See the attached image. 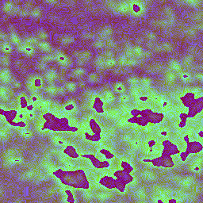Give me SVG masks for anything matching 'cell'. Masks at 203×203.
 Masks as SVG:
<instances>
[{"instance_id": "obj_12", "label": "cell", "mask_w": 203, "mask_h": 203, "mask_svg": "<svg viewBox=\"0 0 203 203\" xmlns=\"http://www.w3.org/2000/svg\"><path fill=\"white\" fill-rule=\"evenodd\" d=\"M168 66H169L170 70H171L172 72H178V73L182 72V64L179 63L178 60H175V59H171L169 60Z\"/></svg>"}, {"instance_id": "obj_26", "label": "cell", "mask_w": 203, "mask_h": 203, "mask_svg": "<svg viewBox=\"0 0 203 203\" xmlns=\"http://www.w3.org/2000/svg\"><path fill=\"white\" fill-rule=\"evenodd\" d=\"M64 87L66 90L70 93L75 92L77 90V85L74 82H67L64 84Z\"/></svg>"}, {"instance_id": "obj_58", "label": "cell", "mask_w": 203, "mask_h": 203, "mask_svg": "<svg viewBox=\"0 0 203 203\" xmlns=\"http://www.w3.org/2000/svg\"><path fill=\"white\" fill-rule=\"evenodd\" d=\"M45 3H48V4H57L59 2L58 1H53V0H51V1H45Z\"/></svg>"}, {"instance_id": "obj_10", "label": "cell", "mask_w": 203, "mask_h": 203, "mask_svg": "<svg viewBox=\"0 0 203 203\" xmlns=\"http://www.w3.org/2000/svg\"><path fill=\"white\" fill-rule=\"evenodd\" d=\"M12 94V90L2 84L0 87V99L2 101L6 102L10 99V96Z\"/></svg>"}, {"instance_id": "obj_20", "label": "cell", "mask_w": 203, "mask_h": 203, "mask_svg": "<svg viewBox=\"0 0 203 203\" xmlns=\"http://www.w3.org/2000/svg\"><path fill=\"white\" fill-rule=\"evenodd\" d=\"M14 9V4L11 1L4 2L2 5V10L4 13L12 12Z\"/></svg>"}, {"instance_id": "obj_37", "label": "cell", "mask_w": 203, "mask_h": 203, "mask_svg": "<svg viewBox=\"0 0 203 203\" xmlns=\"http://www.w3.org/2000/svg\"><path fill=\"white\" fill-rule=\"evenodd\" d=\"M20 135L23 138H26V139H30L33 137V133L32 131H30L29 129H23L20 132Z\"/></svg>"}, {"instance_id": "obj_35", "label": "cell", "mask_w": 203, "mask_h": 203, "mask_svg": "<svg viewBox=\"0 0 203 203\" xmlns=\"http://www.w3.org/2000/svg\"><path fill=\"white\" fill-rule=\"evenodd\" d=\"M140 83L144 87H148L152 84V80L149 77H142L140 79Z\"/></svg>"}, {"instance_id": "obj_23", "label": "cell", "mask_w": 203, "mask_h": 203, "mask_svg": "<svg viewBox=\"0 0 203 203\" xmlns=\"http://www.w3.org/2000/svg\"><path fill=\"white\" fill-rule=\"evenodd\" d=\"M114 90L117 94H123L126 91V86L122 82H117L114 84Z\"/></svg>"}, {"instance_id": "obj_28", "label": "cell", "mask_w": 203, "mask_h": 203, "mask_svg": "<svg viewBox=\"0 0 203 203\" xmlns=\"http://www.w3.org/2000/svg\"><path fill=\"white\" fill-rule=\"evenodd\" d=\"M117 64V60L114 59V57L112 58H107L105 61V68H113Z\"/></svg>"}, {"instance_id": "obj_1", "label": "cell", "mask_w": 203, "mask_h": 203, "mask_svg": "<svg viewBox=\"0 0 203 203\" xmlns=\"http://www.w3.org/2000/svg\"><path fill=\"white\" fill-rule=\"evenodd\" d=\"M129 3V13L136 17H140L144 14L146 10L144 2L141 1H130Z\"/></svg>"}, {"instance_id": "obj_24", "label": "cell", "mask_w": 203, "mask_h": 203, "mask_svg": "<svg viewBox=\"0 0 203 203\" xmlns=\"http://www.w3.org/2000/svg\"><path fill=\"white\" fill-rule=\"evenodd\" d=\"M179 77L181 79L182 82H184L186 84L191 83L192 81V75L186 72H179Z\"/></svg>"}, {"instance_id": "obj_42", "label": "cell", "mask_w": 203, "mask_h": 203, "mask_svg": "<svg viewBox=\"0 0 203 203\" xmlns=\"http://www.w3.org/2000/svg\"><path fill=\"white\" fill-rule=\"evenodd\" d=\"M109 195L107 194H105V193H100L99 194L97 195V199L100 202H103V201L107 200L109 198Z\"/></svg>"}, {"instance_id": "obj_29", "label": "cell", "mask_w": 203, "mask_h": 203, "mask_svg": "<svg viewBox=\"0 0 203 203\" xmlns=\"http://www.w3.org/2000/svg\"><path fill=\"white\" fill-rule=\"evenodd\" d=\"M0 62H1V64L3 66V68H7L9 67L10 64V60L9 57L7 55H5L3 54L0 57Z\"/></svg>"}, {"instance_id": "obj_38", "label": "cell", "mask_w": 203, "mask_h": 203, "mask_svg": "<svg viewBox=\"0 0 203 203\" xmlns=\"http://www.w3.org/2000/svg\"><path fill=\"white\" fill-rule=\"evenodd\" d=\"M128 84L131 86H135L140 84V79L137 76H131L128 79Z\"/></svg>"}, {"instance_id": "obj_7", "label": "cell", "mask_w": 203, "mask_h": 203, "mask_svg": "<svg viewBox=\"0 0 203 203\" xmlns=\"http://www.w3.org/2000/svg\"><path fill=\"white\" fill-rule=\"evenodd\" d=\"M114 33L113 28L110 26H106L102 27L101 30H99V39H109L110 37V36Z\"/></svg>"}, {"instance_id": "obj_9", "label": "cell", "mask_w": 203, "mask_h": 203, "mask_svg": "<svg viewBox=\"0 0 203 203\" xmlns=\"http://www.w3.org/2000/svg\"><path fill=\"white\" fill-rule=\"evenodd\" d=\"M10 42L14 44V45L18 47L19 45H21L22 44L23 41L20 38V37L18 36L17 33L15 32V30H14V28L12 29V27H10Z\"/></svg>"}, {"instance_id": "obj_48", "label": "cell", "mask_w": 203, "mask_h": 203, "mask_svg": "<svg viewBox=\"0 0 203 203\" xmlns=\"http://www.w3.org/2000/svg\"><path fill=\"white\" fill-rule=\"evenodd\" d=\"M12 85L13 87H15V88H17V89H18V88H20V87H21V84L20 81L17 80V79H12Z\"/></svg>"}, {"instance_id": "obj_21", "label": "cell", "mask_w": 203, "mask_h": 203, "mask_svg": "<svg viewBox=\"0 0 203 203\" xmlns=\"http://www.w3.org/2000/svg\"><path fill=\"white\" fill-rule=\"evenodd\" d=\"M103 97H104V100L107 103L110 104L113 103L115 100V96H114V93L112 92L110 90H106L103 92Z\"/></svg>"}, {"instance_id": "obj_13", "label": "cell", "mask_w": 203, "mask_h": 203, "mask_svg": "<svg viewBox=\"0 0 203 203\" xmlns=\"http://www.w3.org/2000/svg\"><path fill=\"white\" fill-rule=\"evenodd\" d=\"M132 51H133V57L134 58H136V59L137 58H143L144 51L142 47H140L139 45H135L133 47H132Z\"/></svg>"}, {"instance_id": "obj_14", "label": "cell", "mask_w": 203, "mask_h": 203, "mask_svg": "<svg viewBox=\"0 0 203 203\" xmlns=\"http://www.w3.org/2000/svg\"><path fill=\"white\" fill-rule=\"evenodd\" d=\"M0 48H1V50L3 52V53L5 54V55L10 54L13 51L12 46H11V45L7 41H1Z\"/></svg>"}, {"instance_id": "obj_49", "label": "cell", "mask_w": 203, "mask_h": 203, "mask_svg": "<svg viewBox=\"0 0 203 203\" xmlns=\"http://www.w3.org/2000/svg\"><path fill=\"white\" fill-rule=\"evenodd\" d=\"M66 91L67 90L64 87H58V88H57V95H65Z\"/></svg>"}, {"instance_id": "obj_39", "label": "cell", "mask_w": 203, "mask_h": 203, "mask_svg": "<svg viewBox=\"0 0 203 203\" xmlns=\"http://www.w3.org/2000/svg\"><path fill=\"white\" fill-rule=\"evenodd\" d=\"M182 3H186L191 6H198L202 3V1H199V0H187V1H184Z\"/></svg>"}, {"instance_id": "obj_60", "label": "cell", "mask_w": 203, "mask_h": 203, "mask_svg": "<svg viewBox=\"0 0 203 203\" xmlns=\"http://www.w3.org/2000/svg\"><path fill=\"white\" fill-rule=\"evenodd\" d=\"M138 144H139V142L136 140V141H135V142H134V145H135V146H138Z\"/></svg>"}, {"instance_id": "obj_32", "label": "cell", "mask_w": 203, "mask_h": 203, "mask_svg": "<svg viewBox=\"0 0 203 203\" xmlns=\"http://www.w3.org/2000/svg\"><path fill=\"white\" fill-rule=\"evenodd\" d=\"M93 47L95 48H102L106 45V41L102 39H98L93 43Z\"/></svg>"}, {"instance_id": "obj_18", "label": "cell", "mask_w": 203, "mask_h": 203, "mask_svg": "<svg viewBox=\"0 0 203 203\" xmlns=\"http://www.w3.org/2000/svg\"><path fill=\"white\" fill-rule=\"evenodd\" d=\"M105 61H106V58L102 54L99 55L95 60V65L99 70H102L105 68Z\"/></svg>"}, {"instance_id": "obj_59", "label": "cell", "mask_w": 203, "mask_h": 203, "mask_svg": "<svg viewBox=\"0 0 203 203\" xmlns=\"http://www.w3.org/2000/svg\"><path fill=\"white\" fill-rule=\"evenodd\" d=\"M33 3V2H31V1L26 2V3H25V6H26V7H30V6H32Z\"/></svg>"}, {"instance_id": "obj_11", "label": "cell", "mask_w": 203, "mask_h": 203, "mask_svg": "<svg viewBox=\"0 0 203 203\" xmlns=\"http://www.w3.org/2000/svg\"><path fill=\"white\" fill-rule=\"evenodd\" d=\"M45 79L49 84H52L58 79V74L55 69H49L45 73Z\"/></svg>"}, {"instance_id": "obj_45", "label": "cell", "mask_w": 203, "mask_h": 203, "mask_svg": "<svg viewBox=\"0 0 203 203\" xmlns=\"http://www.w3.org/2000/svg\"><path fill=\"white\" fill-rule=\"evenodd\" d=\"M93 37H94V33L91 32H86L83 33L82 35V38L84 40H90V39H92Z\"/></svg>"}, {"instance_id": "obj_47", "label": "cell", "mask_w": 203, "mask_h": 203, "mask_svg": "<svg viewBox=\"0 0 203 203\" xmlns=\"http://www.w3.org/2000/svg\"><path fill=\"white\" fill-rule=\"evenodd\" d=\"M103 56H104V57L106 58V59H107V58H112V57H114V52H112V51L110 50H107L104 53L102 54Z\"/></svg>"}, {"instance_id": "obj_2", "label": "cell", "mask_w": 203, "mask_h": 203, "mask_svg": "<svg viewBox=\"0 0 203 203\" xmlns=\"http://www.w3.org/2000/svg\"><path fill=\"white\" fill-rule=\"evenodd\" d=\"M26 85L28 89L35 91L41 88L43 86V79L40 75L30 76L26 81Z\"/></svg>"}, {"instance_id": "obj_44", "label": "cell", "mask_w": 203, "mask_h": 203, "mask_svg": "<svg viewBox=\"0 0 203 203\" xmlns=\"http://www.w3.org/2000/svg\"><path fill=\"white\" fill-rule=\"evenodd\" d=\"M106 45H107L109 48H116L117 47V44L116 42L114 41V40H112V39H108L107 41H106Z\"/></svg>"}, {"instance_id": "obj_19", "label": "cell", "mask_w": 203, "mask_h": 203, "mask_svg": "<svg viewBox=\"0 0 203 203\" xmlns=\"http://www.w3.org/2000/svg\"><path fill=\"white\" fill-rule=\"evenodd\" d=\"M74 41H75V38L72 36H71V35H68V34L64 35V36H62L60 38V44L63 45H65V46L71 45Z\"/></svg>"}, {"instance_id": "obj_8", "label": "cell", "mask_w": 203, "mask_h": 203, "mask_svg": "<svg viewBox=\"0 0 203 203\" xmlns=\"http://www.w3.org/2000/svg\"><path fill=\"white\" fill-rule=\"evenodd\" d=\"M5 164L10 166H15V165L21 164L23 163V158L21 156H15L14 155L9 156L7 158H4Z\"/></svg>"}, {"instance_id": "obj_54", "label": "cell", "mask_w": 203, "mask_h": 203, "mask_svg": "<svg viewBox=\"0 0 203 203\" xmlns=\"http://www.w3.org/2000/svg\"><path fill=\"white\" fill-rule=\"evenodd\" d=\"M27 116H28V117L30 118V119H33L34 117H35V114H34V112H33V111L31 110H29V112L27 113Z\"/></svg>"}, {"instance_id": "obj_31", "label": "cell", "mask_w": 203, "mask_h": 203, "mask_svg": "<svg viewBox=\"0 0 203 203\" xmlns=\"http://www.w3.org/2000/svg\"><path fill=\"white\" fill-rule=\"evenodd\" d=\"M87 79H88V81H89L90 84H97L99 81V79H100V78H99V75L97 73L92 72V73H90L88 75Z\"/></svg>"}, {"instance_id": "obj_34", "label": "cell", "mask_w": 203, "mask_h": 203, "mask_svg": "<svg viewBox=\"0 0 203 203\" xmlns=\"http://www.w3.org/2000/svg\"><path fill=\"white\" fill-rule=\"evenodd\" d=\"M41 61L45 62V63H48V62H51V61H53L55 60V56H54V53H50L47 54L44 57H42V58L41 59Z\"/></svg>"}, {"instance_id": "obj_53", "label": "cell", "mask_w": 203, "mask_h": 203, "mask_svg": "<svg viewBox=\"0 0 203 203\" xmlns=\"http://www.w3.org/2000/svg\"><path fill=\"white\" fill-rule=\"evenodd\" d=\"M164 13L170 16V17H171V15H173V10L171 9V8H165V9L164 10Z\"/></svg>"}, {"instance_id": "obj_46", "label": "cell", "mask_w": 203, "mask_h": 203, "mask_svg": "<svg viewBox=\"0 0 203 203\" xmlns=\"http://www.w3.org/2000/svg\"><path fill=\"white\" fill-rule=\"evenodd\" d=\"M186 34L187 35V36L189 37H191V36H194V34L196 33V30H194L193 28H188L187 30L185 31Z\"/></svg>"}, {"instance_id": "obj_52", "label": "cell", "mask_w": 203, "mask_h": 203, "mask_svg": "<svg viewBox=\"0 0 203 203\" xmlns=\"http://www.w3.org/2000/svg\"><path fill=\"white\" fill-rule=\"evenodd\" d=\"M6 38H7V35H6V33L4 32V31H1L0 32V39H1V41H6Z\"/></svg>"}, {"instance_id": "obj_56", "label": "cell", "mask_w": 203, "mask_h": 203, "mask_svg": "<svg viewBox=\"0 0 203 203\" xmlns=\"http://www.w3.org/2000/svg\"><path fill=\"white\" fill-rule=\"evenodd\" d=\"M196 78H197V79H198L199 81H202L203 80V75L202 72H199V73H197V75H196Z\"/></svg>"}, {"instance_id": "obj_41", "label": "cell", "mask_w": 203, "mask_h": 203, "mask_svg": "<svg viewBox=\"0 0 203 203\" xmlns=\"http://www.w3.org/2000/svg\"><path fill=\"white\" fill-rule=\"evenodd\" d=\"M75 107V102L74 100L70 99L68 101V102L65 104V108L67 110H72Z\"/></svg>"}, {"instance_id": "obj_22", "label": "cell", "mask_w": 203, "mask_h": 203, "mask_svg": "<svg viewBox=\"0 0 203 203\" xmlns=\"http://www.w3.org/2000/svg\"><path fill=\"white\" fill-rule=\"evenodd\" d=\"M57 88H58V87H57L55 84H49L47 87H45V92L49 95L55 96L57 95Z\"/></svg>"}, {"instance_id": "obj_5", "label": "cell", "mask_w": 203, "mask_h": 203, "mask_svg": "<svg viewBox=\"0 0 203 203\" xmlns=\"http://www.w3.org/2000/svg\"><path fill=\"white\" fill-rule=\"evenodd\" d=\"M17 50L27 57H33V56H34V54L36 53V49L34 48V46L28 45L24 41L22 42L21 45L17 47Z\"/></svg>"}, {"instance_id": "obj_33", "label": "cell", "mask_w": 203, "mask_h": 203, "mask_svg": "<svg viewBox=\"0 0 203 203\" xmlns=\"http://www.w3.org/2000/svg\"><path fill=\"white\" fill-rule=\"evenodd\" d=\"M48 37V33L45 30H40L37 31V38L41 39L42 41L47 40Z\"/></svg>"}, {"instance_id": "obj_51", "label": "cell", "mask_w": 203, "mask_h": 203, "mask_svg": "<svg viewBox=\"0 0 203 203\" xmlns=\"http://www.w3.org/2000/svg\"><path fill=\"white\" fill-rule=\"evenodd\" d=\"M120 102H128V96L126 95H122L120 96Z\"/></svg>"}, {"instance_id": "obj_4", "label": "cell", "mask_w": 203, "mask_h": 203, "mask_svg": "<svg viewBox=\"0 0 203 203\" xmlns=\"http://www.w3.org/2000/svg\"><path fill=\"white\" fill-rule=\"evenodd\" d=\"M54 56H55V60L57 61L61 67L68 68V67L72 65V60L63 52L57 51L54 53Z\"/></svg>"}, {"instance_id": "obj_17", "label": "cell", "mask_w": 203, "mask_h": 203, "mask_svg": "<svg viewBox=\"0 0 203 203\" xmlns=\"http://www.w3.org/2000/svg\"><path fill=\"white\" fill-rule=\"evenodd\" d=\"M86 74V70L83 68H78L74 69L71 74L70 76L72 78H75V79H79V78L83 77L84 75Z\"/></svg>"}, {"instance_id": "obj_16", "label": "cell", "mask_w": 203, "mask_h": 203, "mask_svg": "<svg viewBox=\"0 0 203 203\" xmlns=\"http://www.w3.org/2000/svg\"><path fill=\"white\" fill-rule=\"evenodd\" d=\"M164 79L166 80L167 84H173L174 82L175 81V79H176V74H175V72H172L171 70H168L165 73Z\"/></svg>"}, {"instance_id": "obj_25", "label": "cell", "mask_w": 203, "mask_h": 203, "mask_svg": "<svg viewBox=\"0 0 203 203\" xmlns=\"http://www.w3.org/2000/svg\"><path fill=\"white\" fill-rule=\"evenodd\" d=\"M155 49L157 51H164V52H172L173 50V46L170 43H164L160 46H157Z\"/></svg>"}, {"instance_id": "obj_30", "label": "cell", "mask_w": 203, "mask_h": 203, "mask_svg": "<svg viewBox=\"0 0 203 203\" xmlns=\"http://www.w3.org/2000/svg\"><path fill=\"white\" fill-rule=\"evenodd\" d=\"M30 15L34 18H41V16L42 15V10L39 7H35L31 11H30Z\"/></svg>"}, {"instance_id": "obj_57", "label": "cell", "mask_w": 203, "mask_h": 203, "mask_svg": "<svg viewBox=\"0 0 203 203\" xmlns=\"http://www.w3.org/2000/svg\"><path fill=\"white\" fill-rule=\"evenodd\" d=\"M78 86L80 87V88H84V87H86V84H85L84 81H79L78 83Z\"/></svg>"}, {"instance_id": "obj_55", "label": "cell", "mask_w": 203, "mask_h": 203, "mask_svg": "<svg viewBox=\"0 0 203 203\" xmlns=\"http://www.w3.org/2000/svg\"><path fill=\"white\" fill-rule=\"evenodd\" d=\"M22 61H21V60H17L16 61H15V66L17 67V68H21V66H22Z\"/></svg>"}, {"instance_id": "obj_3", "label": "cell", "mask_w": 203, "mask_h": 203, "mask_svg": "<svg viewBox=\"0 0 203 203\" xmlns=\"http://www.w3.org/2000/svg\"><path fill=\"white\" fill-rule=\"evenodd\" d=\"M73 56L77 58V63L79 66L86 64L88 60H90L92 57L91 52L88 50L85 51H75L73 52Z\"/></svg>"}, {"instance_id": "obj_43", "label": "cell", "mask_w": 203, "mask_h": 203, "mask_svg": "<svg viewBox=\"0 0 203 203\" xmlns=\"http://www.w3.org/2000/svg\"><path fill=\"white\" fill-rule=\"evenodd\" d=\"M36 68L38 69V70H40V71H44V70H45L46 68H47V63H45V62H43V61L41 60L39 63L37 64Z\"/></svg>"}, {"instance_id": "obj_40", "label": "cell", "mask_w": 203, "mask_h": 203, "mask_svg": "<svg viewBox=\"0 0 203 203\" xmlns=\"http://www.w3.org/2000/svg\"><path fill=\"white\" fill-rule=\"evenodd\" d=\"M145 37L150 41H154L156 39V34L153 32H148L145 33Z\"/></svg>"}, {"instance_id": "obj_36", "label": "cell", "mask_w": 203, "mask_h": 203, "mask_svg": "<svg viewBox=\"0 0 203 203\" xmlns=\"http://www.w3.org/2000/svg\"><path fill=\"white\" fill-rule=\"evenodd\" d=\"M193 60H194V59H193L192 56H190V55H188V56H186V57L182 59V63H183V65H185L186 67H189V66H191V64H192V63H193Z\"/></svg>"}, {"instance_id": "obj_15", "label": "cell", "mask_w": 203, "mask_h": 203, "mask_svg": "<svg viewBox=\"0 0 203 203\" xmlns=\"http://www.w3.org/2000/svg\"><path fill=\"white\" fill-rule=\"evenodd\" d=\"M37 47L39 48V49H41L42 52H52V47L51 46L48 42L45 41H39Z\"/></svg>"}, {"instance_id": "obj_6", "label": "cell", "mask_w": 203, "mask_h": 203, "mask_svg": "<svg viewBox=\"0 0 203 203\" xmlns=\"http://www.w3.org/2000/svg\"><path fill=\"white\" fill-rule=\"evenodd\" d=\"M12 76L7 68H3L0 71V81L3 85H7L12 81Z\"/></svg>"}, {"instance_id": "obj_50", "label": "cell", "mask_w": 203, "mask_h": 203, "mask_svg": "<svg viewBox=\"0 0 203 203\" xmlns=\"http://www.w3.org/2000/svg\"><path fill=\"white\" fill-rule=\"evenodd\" d=\"M18 14L20 15V16H22V17H26V16L30 15V11H28V10L26 9L20 10L19 12H18Z\"/></svg>"}, {"instance_id": "obj_27", "label": "cell", "mask_w": 203, "mask_h": 203, "mask_svg": "<svg viewBox=\"0 0 203 203\" xmlns=\"http://www.w3.org/2000/svg\"><path fill=\"white\" fill-rule=\"evenodd\" d=\"M23 41H24L25 43L28 44V45H32V46H34V45H38L39 40L37 37H36L30 36V37H26Z\"/></svg>"}]
</instances>
